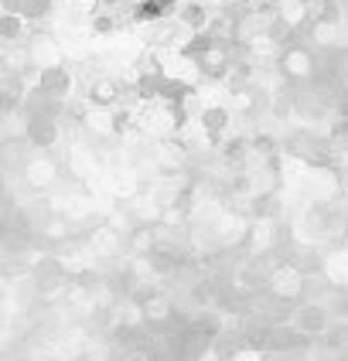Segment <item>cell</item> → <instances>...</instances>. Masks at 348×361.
I'll return each mask as SVG.
<instances>
[{
  "mask_svg": "<svg viewBox=\"0 0 348 361\" xmlns=\"http://www.w3.org/2000/svg\"><path fill=\"white\" fill-rule=\"evenodd\" d=\"M325 276H328V283H331V286H342V290H348V242H345V245H331V249H328Z\"/></svg>",
  "mask_w": 348,
  "mask_h": 361,
  "instance_id": "obj_5",
  "label": "cell"
},
{
  "mask_svg": "<svg viewBox=\"0 0 348 361\" xmlns=\"http://www.w3.org/2000/svg\"><path fill=\"white\" fill-rule=\"evenodd\" d=\"M290 324H294L301 334H307V338H314V334H328V331H331V310H328L321 300H304V303H297V307H294Z\"/></svg>",
  "mask_w": 348,
  "mask_h": 361,
  "instance_id": "obj_4",
  "label": "cell"
},
{
  "mask_svg": "<svg viewBox=\"0 0 348 361\" xmlns=\"http://www.w3.org/2000/svg\"><path fill=\"white\" fill-rule=\"evenodd\" d=\"M24 24H28V18H20L18 11H4V18H0V41H4V44H20V41H28Z\"/></svg>",
  "mask_w": 348,
  "mask_h": 361,
  "instance_id": "obj_6",
  "label": "cell"
},
{
  "mask_svg": "<svg viewBox=\"0 0 348 361\" xmlns=\"http://www.w3.org/2000/svg\"><path fill=\"white\" fill-rule=\"evenodd\" d=\"M338 171H342V180H345V188H348V157L338 164Z\"/></svg>",
  "mask_w": 348,
  "mask_h": 361,
  "instance_id": "obj_8",
  "label": "cell"
},
{
  "mask_svg": "<svg viewBox=\"0 0 348 361\" xmlns=\"http://www.w3.org/2000/svg\"><path fill=\"white\" fill-rule=\"evenodd\" d=\"M35 89H38L44 99L72 102L76 89H79V79H76L72 65H55V68H41L38 75H35Z\"/></svg>",
  "mask_w": 348,
  "mask_h": 361,
  "instance_id": "obj_3",
  "label": "cell"
},
{
  "mask_svg": "<svg viewBox=\"0 0 348 361\" xmlns=\"http://www.w3.org/2000/svg\"><path fill=\"white\" fill-rule=\"evenodd\" d=\"M123 96H126V89H123L120 75H113V72H96L82 85V102L92 109H116Z\"/></svg>",
  "mask_w": 348,
  "mask_h": 361,
  "instance_id": "obj_2",
  "label": "cell"
},
{
  "mask_svg": "<svg viewBox=\"0 0 348 361\" xmlns=\"http://www.w3.org/2000/svg\"><path fill=\"white\" fill-rule=\"evenodd\" d=\"M325 137H328V143L335 147V154L345 161L348 157V116H335V120L325 126Z\"/></svg>",
  "mask_w": 348,
  "mask_h": 361,
  "instance_id": "obj_7",
  "label": "cell"
},
{
  "mask_svg": "<svg viewBox=\"0 0 348 361\" xmlns=\"http://www.w3.org/2000/svg\"><path fill=\"white\" fill-rule=\"evenodd\" d=\"M20 180L31 195H52L61 184V164L52 154H31V161L20 171Z\"/></svg>",
  "mask_w": 348,
  "mask_h": 361,
  "instance_id": "obj_1",
  "label": "cell"
},
{
  "mask_svg": "<svg viewBox=\"0 0 348 361\" xmlns=\"http://www.w3.org/2000/svg\"><path fill=\"white\" fill-rule=\"evenodd\" d=\"M130 4H137V0H130Z\"/></svg>",
  "mask_w": 348,
  "mask_h": 361,
  "instance_id": "obj_9",
  "label": "cell"
}]
</instances>
